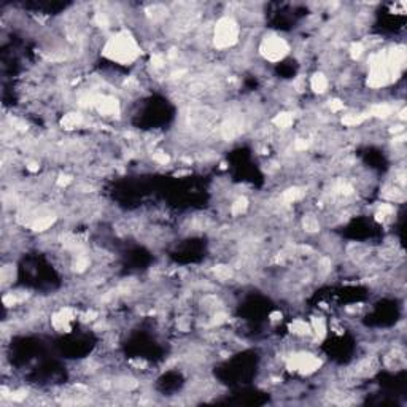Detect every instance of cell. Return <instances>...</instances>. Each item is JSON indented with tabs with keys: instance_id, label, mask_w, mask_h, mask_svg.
Segmentation results:
<instances>
[{
	"instance_id": "cell-8",
	"label": "cell",
	"mask_w": 407,
	"mask_h": 407,
	"mask_svg": "<svg viewBox=\"0 0 407 407\" xmlns=\"http://www.w3.org/2000/svg\"><path fill=\"white\" fill-rule=\"evenodd\" d=\"M371 115L369 116H375V118H382L385 119L388 116L393 115V107H391L390 103H385V102H379V103H374L371 110H369Z\"/></svg>"
},
{
	"instance_id": "cell-3",
	"label": "cell",
	"mask_w": 407,
	"mask_h": 407,
	"mask_svg": "<svg viewBox=\"0 0 407 407\" xmlns=\"http://www.w3.org/2000/svg\"><path fill=\"white\" fill-rule=\"evenodd\" d=\"M259 54L262 59H266L267 62H280L290 54V45L283 37L269 34L259 43Z\"/></svg>"
},
{
	"instance_id": "cell-16",
	"label": "cell",
	"mask_w": 407,
	"mask_h": 407,
	"mask_svg": "<svg viewBox=\"0 0 407 407\" xmlns=\"http://www.w3.org/2000/svg\"><path fill=\"white\" fill-rule=\"evenodd\" d=\"M328 107H329V110L333 111V113H337V111L344 110L345 105H344V102L341 99H331L329 103H328Z\"/></svg>"
},
{
	"instance_id": "cell-2",
	"label": "cell",
	"mask_w": 407,
	"mask_h": 407,
	"mask_svg": "<svg viewBox=\"0 0 407 407\" xmlns=\"http://www.w3.org/2000/svg\"><path fill=\"white\" fill-rule=\"evenodd\" d=\"M240 40V26L232 16H223L215 22L212 42L216 50H229Z\"/></svg>"
},
{
	"instance_id": "cell-14",
	"label": "cell",
	"mask_w": 407,
	"mask_h": 407,
	"mask_svg": "<svg viewBox=\"0 0 407 407\" xmlns=\"http://www.w3.org/2000/svg\"><path fill=\"white\" fill-rule=\"evenodd\" d=\"M364 52H366V48H364V45L361 43V42L352 43V47H350V56H352V59L358 61V59L363 56Z\"/></svg>"
},
{
	"instance_id": "cell-7",
	"label": "cell",
	"mask_w": 407,
	"mask_h": 407,
	"mask_svg": "<svg viewBox=\"0 0 407 407\" xmlns=\"http://www.w3.org/2000/svg\"><path fill=\"white\" fill-rule=\"evenodd\" d=\"M310 329H312V334L316 339H323L328 333L326 320L323 318V316H313V318L310 320Z\"/></svg>"
},
{
	"instance_id": "cell-1",
	"label": "cell",
	"mask_w": 407,
	"mask_h": 407,
	"mask_svg": "<svg viewBox=\"0 0 407 407\" xmlns=\"http://www.w3.org/2000/svg\"><path fill=\"white\" fill-rule=\"evenodd\" d=\"M102 54L111 62L119 65H131L134 64L142 54L140 45L137 39L127 31L116 32L105 42Z\"/></svg>"
},
{
	"instance_id": "cell-13",
	"label": "cell",
	"mask_w": 407,
	"mask_h": 407,
	"mask_svg": "<svg viewBox=\"0 0 407 407\" xmlns=\"http://www.w3.org/2000/svg\"><path fill=\"white\" fill-rule=\"evenodd\" d=\"M248 205H250V204H248V199L247 198H242V196H240V198H237L234 202L231 204V215L232 216H240V215H244L247 210H248Z\"/></svg>"
},
{
	"instance_id": "cell-9",
	"label": "cell",
	"mask_w": 407,
	"mask_h": 407,
	"mask_svg": "<svg viewBox=\"0 0 407 407\" xmlns=\"http://www.w3.org/2000/svg\"><path fill=\"white\" fill-rule=\"evenodd\" d=\"M321 224H320V220L316 215H312V213H307L304 215L303 218V229L307 232V234H316V232L320 231Z\"/></svg>"
},
{
	"instance_id": "cell-10",
	"label": "cell",
	"mask_w": 407,
	"mask_h": 407,
	"mask_svg": "<svg viewBox=\"0 0 407 407\" xmlns=\"http://www.w3.org/2000/svg\"><path fill=\"white\" fill-rule=\"evenodd\" d=\"M369 118V115H364V113H349V115H344L341 123L347 127H358L363 123H366V119Z\"/></svg>"
},
{
	"instance_id": "cell-15",
	"label": "cell",
	"mask_w": 407,
	"mask_h": 407,
	"mask_svg": "<svg viewBox=\"0 0 407 407\" xmlns=\"http://www.w3.org/2000/svg\"><path fill=\"white\" fill-rule=\"evenodd\" d=\"M153 161L157 165H165V164H169L170 157H169L167 153H164V152H156V153H153Z\"/></svg>"
},
{
	"instance_id": "cell-5",
	"label": "cell",
	"mask_w": 407,
	"mask_h": 407,
	"mask_svg": "<svg viewBox=\"0 0 407 407\" xmlns=\"http://www.w3.org/2000/svg\"><path fill=\"white\" fill-rule=\"evenodd\" d=\"M310 89L315 93V94H325L329 88V80L325 73L321 72H316L310 77Z\"/></svg>"
},
{
	"instance_id": "cell-12",
	"label": "cell",
	"mask_w": 407,
	"mask_h": 407,
	"mask_svg": "<svg viewBox=\"0 0 407 407\" xmlns=\"http://www.w3.org/2000/svg\"><path fill=\"white\" fill-rule=\"evenodd\" d=\"M213 275L220 282H228L234 277V269H232L229 264H216L213 267Z\"/></svg>"
},
{
	"instance_id": "cell-6",
	"label": "cell",
	"mask_w": 407,
	"mask_h": 407,
	"mask_svg": "<svg viewBox=\"0 0 407 407\" xmlns=\"http://www.w3.org/2000/svg\"><path fill=\"white\" fill-rule=\"evenodd\" d=\"M83 115H80V113L77 111H70V113H67V115L62 116L61 119V126L64 127L65 131H73V129H78V127H81L83 124Z\"/></svg>"
},
{
	"instance_id": "cell-11",
	"label": "cell",
	"mask_w": 407,
	"mask_h": 407,
	"mask_svg": "<svg viewBox=\"0 0 407 407\" xmlns=\"http://www.w3.org/2000/svg\"><path fill=\"white\" fill-rule=\"evenodd\" d=\"M272 123H274L275 127H278V129H288V127H291L293 123H295V116H293V113L283 111V113H278V115H275V118L272 119Z\"/></svg>"
},
{
	"instance_id": "cell-4",
	"label": "cell",
	"mask_w": 407,
	"mask_h": 407,
	"mask_svg": "<svg viewBox=\"0 0 407 407\" xmlns=\"http://www.w3.org/2000/svg\"><path fill=\"white\" fill-rule=\"evenodd\" d=\"M320 366H321L320 358L308 352H298L286 358V367H288L290 371H295L304 375L313 374L315 371H318Z\"/></svg>"
}]
</instances>
